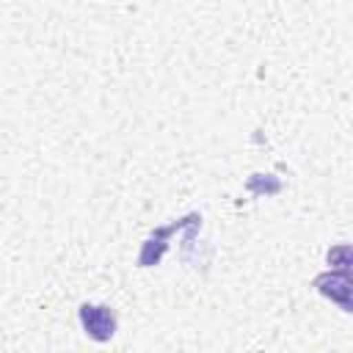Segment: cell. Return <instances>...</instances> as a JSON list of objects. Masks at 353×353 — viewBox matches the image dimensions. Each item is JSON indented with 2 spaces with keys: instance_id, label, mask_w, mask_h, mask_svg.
I'll list each match as a JSON object with an SVG mask.
<instances>
[{
  "instance_id": "1",
  "label": "cell",
  "mask_w": 353,
  "mask_h": 353,
  "mask_svg": "<svg viewBox=\"0 0 353 353\" xmlns=\"http://www.w3.org/2000/svg\"><path fill=\"white\" fill-rule=\"evenodd\" d=\"M77 320H80L83 334L94 342H110L119 331L116 309L108 306V303H80Z\"/></svg>"
},
{
  "instance_id": "2",
  "label": "cell",
  "mask_w": 353,
  "mask_h": 353,
  "mask_svg": "<svg viewBox=\"0 0 353 353\" xmlns=\"http://www.w3.org/2000/svg\"><path fill=\"white\" fill-rule=\"evenodd\" d=\"M314 287H317V292H323L325 298L339 303L342 312H350V270L331 268V273H323L314 279Z\"/></svg>"
}]
</instances>
